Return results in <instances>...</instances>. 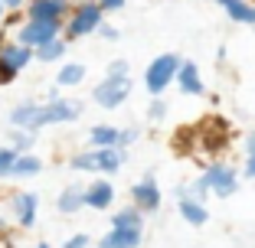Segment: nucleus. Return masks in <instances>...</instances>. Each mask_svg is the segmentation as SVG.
<instances>
[{
    "mask_svg": "<svg viewBox=\"0 0 255 248\" xmlns=\"http://www.w3.org/2000/svg\"><path fill=\"white\" fill-rule=\"evenodd\" d=\"M82 114V101L72 98H49V105H36V101H20L10 111V124L13 128H26V131H39L49 124H66Z\"/></svg>",
    "mask_w": 255,
    "mask_h": 248,
    "instance_id": "obj_1",
    "label": "nucleus"
},
{
    "mask_svg": "<svg viewBox=\"0 0 255 248\" xmlns=\"http://www.w3.org/2000/svg\"><path fill=\"white\" fill-rule=\"evenodd\" d=\"M121 164H125V147H92L69 160V166L79 173H118Z\"/></svg>",
    "mask_w": 255,
    "mask_h": 248,
    "instance_id": "obj_2",
    "label": "nucleus"
},
{
    "mask_svg": "<svg viewBox=\"0 0 255 248\" xmlns=\"http://www.w3.org/2000/svg\"><path fill=\"white\" fill-rule=\"evenodd\" d=\"M187 193L196 196V199H203L206 193H216L219 199H226V196L236 193V170L229 164H210V166H206V173H203Z\"/></svg>",
    "mask_w": 255,
    "mask_h": 248,
    "instance_id": "obj_3",
    "label": "nucleus"
},
{
    "mask_svg": "<svg viewBox=\"0 0 255 248\" xmlns=\"http://www.w3.org/2000/svg\"><path fill=\"white\" fill-rule=\"evenodd\" d=\"M131 88H134V85H131V76H105L95 88H92V98H95V105L115 111L118 105H125V101H128Z\"/></svg>",
    "mask_w": 255,
    "mask_h": 248,
    "instance_id": "obj_4",
    "label": "nucleus"
},
{
    "mask_svg": "<svg viewBox=\"0 0 255 248\" xmlns=\"http://www.w3.org/2000/svg\"><path fill=\"white\" fill-rule=\"evenodd\" d=\"M102 16L105 10L98 7L95 0H85V3H75V10L69 13V23H66V33L69 39H79V36H89L102 26Z\"/></svg>",
    "mask_w": 255,
    "mask_h": 248,
    "instance_id": "obj_5",
    "label": "nucleus"
},
{
    "mask_svg": "<svg viewBox=\"0 0 255 248\" xmlns=\"http://www.w3.org/2000/svg\"><path fill=\"white\" fill-rule=\"evenodd\" d=\"M33 62V49L23 43H0V85L13 82Z\"/></svg>",
    "mask_w": 255,
    "mask_h": 248,
    "instance_id": "obj_6",
    "label": "nucleus"
},
{
    "mask_svg": "<svg viewBox=\"0 0 255 248\" xmlns=\"http://www.w3.org/2000/svg\"><path fill=\"white\" fill-rule=\"evenodd\" d=\"M177 66H180V56H177V53H164V56H157V59L150 62L147 72H144V85H147L150 95H160V91L173 82Z\"/></svg>",
    "mask_w": 255,
    "mask_h": 248,
    "instance_id": "obj_7",
    "label": "nucleus"
},
{
    "mask_svg": "<svg viewBox=\"0 0 255 248\" xmlns=\"http://www.w3.org/2000/svg\"><path fill=\"white\" fill-rule=\"evenodd\" d=\"M59 30H62L59 20H26V23H20V30H16V43L36 49L39 43L59 36Z\"/></svg>",
    "mask_w": 255,
    "mask_h": 248,
    "instance_id": "obj_8",
    "label": "nucleus"
},
{
    "mask_svg": "<svg viewBox=\"0 0 255 248\" xmlns=\"http://www.w3.org/2000/svg\"><path fill=\"white\" fill-rule=\"evenodd\" d=\"M36 212H39V196L36 193L20 189V193L10 196V216H13V222L20 229H33L36 226Z\"/></svg>",
    "mask_w": 255,
    "mask_h": 248,
    "instance_id": "obj_9",
    "label": "nucleus"
},
{
    "mask_svg": "<svg viewBox=\"0 0 255 248\" xmlns=\"http://www.w3.org/2000/svg\"><path fill=\"white\" fill-rule=\"evenodd\" d=\"M131 199H134V206L141 212H154V209H160V203H164V196H160V186H157V180L154 176H144L141 183H134L131 186Z\"/></svg>",
    "mask_w": 255,
    "mask_h": 248,
    "instance_id": "obj_10",
    "label": "nucleus"
},
{
    "mask_svg": "<svg viewBox=\"0 0 255 248\" xmlns=\"http://www.w3.org/2000/svg\"><path fill=\"white\" fill-rule=\"evenodd\" d=\"M26 7V20H66L69 13V0H30Z\"/></svg>",
    "mask_w": 255,
    "mask_h": 248,
    "instance_id": "obj_11",
    "label": "nucleus"
},
{
    "mask_svg": "<svg viewBox=\"0 0 255 248\" xmlns=\"http://www.w3.org/2000/svg\"><path fill=\"white\" fill-rule=\"evenodd\" d=\"M82 196L89 209H108L115 203V186L108 180H92L89 186H82Z\"/></svg>",
    "mask_w": 255,
    "mask_h": 248,
    "instance_id": "obj_12",
    "label": "nucleus"
},
{
    "mask_svg": "<svg viewBox=\"0 0 255 248\" xmlns=\"http://www.w3.org/2000/svg\"><path fill=\"white\" fill-rule=\"evenodd\" d=\"M144 229H118L112 226L105 239H98V248H141Z\"/></svg>",
    "mask_w": 255,
    "mask_h": 248,
    "instance_id": "obj_13",
    "label": "nucleus"
},
{
    "mask_svg": "<svg viewBox=\"0 0 255 248\" xmlns=\"http://www.w3.org/2000/svg\"><path fill=\"white\" fill-rule=\"evenodd\" d=\"M177 199H180V216L187 219L190 226H206V219H210V212H206L203 199L190 196L187 189H177Z\"/></svg>",
    "mask_w": 255,
    "mask_h": 248,
    "instance_id": "obj_14",
    "label": "nucleus"
},
{
    "mask_svg": "<svg viewBox=\"0 0 255 248\" xmlns=\"http://www.w3.org/2000/svg\"><path fill=\"white\" fill-rule=\"evenodd\" d=\"M173 82L180 85L183 95H203V82H200V69H196V62L180 59V66H177V76H173Z\"/></svg>",
    "mask_w": 255,
    "mask_h": 248,
    "instance_id": "obj_15",
    "label": "nucleus"
},
{
    "mask_svg": "<svg viewBox=\"0 0 255 248\" xmlns=\"http://www.w3.org/2000/svg\"><path fill=\"white\" fill-rule=\"evenodd\" d=\"M43 170V160L36 157V154H16L13 160V170H10V176H16V180H30V176H36V173Z\"/></svg>",
    "mask_w": 255,
    "mask_h": 248,
    "instance_id": "obj_16",
    "label": "nucleus"
},
{
    "mask_svg": "<svg viewBox=\"0 0 255 248\" xmlns=\"http://www.w3.org/2000/svg\"><path fill=\"white\" fill-rule=\"evenodd\" d=\"M85 206V196H82V186H66L59 193V199H56V209L62 212V216H75V212Z\"/></svg>",
    "mask_w": 255,
    "mask_h": 248,
    "instance_id": "obj_17",
    "label": "nucleus"
},
{
    "mask_svg": "<svg viewBox=\"0 0 255 248\" xmlns=\"http://www.w3.org/2000/svg\"><path fill=\"white\" fill-rule=\"evenodd\" d=\"M66 56V39L62 36H53V39H46V43H39L36 49H33V59L39 62H56Z\"/></svg>",
    "mask_w": 255,
    "mask_h": 248,
    "instance_id": "obj_18",
    "label": "nucleus"
},
{
    "mask_svg": "<svg viewBox=\"0 0 255 248\" xmlns=\"http://www.w3.org/2000/svg\"><path fill=\"white\" fill-rule=\"evenodd\" d=\"M118 141H121V131L112 128V124H95V128L89 131L92 147H118Z\"/></svg>",
    "mask_w": 255,
    "mask_h": 248,
    "instance_id": "obj_19",
    "label": "nucleus"
},
{
    "mask_svg": "<svg viewBox=\"0 0 255 248\" xmlns=\"http://www.w3.org/2000/svg\"><path fill=\"white\" fill-rule=\"evenodd\" d=\"M216 3L233 16L236 23H255V7L246 3V0H216Z\"/></svg>",
    "mask_w": 255,
    "mask_h": 248,
    "instance_id": "obj_20",
    "label": "nucleus"
},
{
    "mask_svg": "<svg viewBox=\"0 0 255 248\" xmlns=\"http://www.w3.org/2000/svg\"><path fill=\"white\" fill-rule=\"evenodd\" d=\"M85 82V66L82 62H66V66L59 69V76H56V85L59 88H72V85Z\"/></svg>",
    "mask_w": 255,
    "mask_h": 248,
    "instance_id": "obj_21",
    "label": "nucleus"
},
{
    "mask_svg": "<svg viewBox=\"0 0 255 248\" xmlns=\"http://www.w3.org/2000/svg\"><path fill=\"white\" fill-rule=\"evenodd\" d=\"M112 226H118V229H144V212L137 209V206H128V209H121V212L112 216Z\"/></svg>",
    "mask_w": 255,
    "mask_h": 248,
    "instance_id": "obj_22",
    "label": "nucleus"
},
{
    "mask_svg": "<svg viewBox=\"0 0 255 248\" xmlns=\"http://www.w3.org/2000/svg\"><path fill=\"white\" fill-rule=\"evenodd\" d=\"M33 141H36V134H33V131H26V128H16L13 134H10V147H13L16 154H26L33 147Z\"/></svg>",
    "mask_w": 255,
    "mask_h": 248,
    "instance_id": "obj_23",
    "label": "nucleus"
},
{
    "mask_svg": "<svg viewBox=\"0 0 255 248\" xmlns=\"http://www.w3.org/2000/svg\"><path fill=\"white\" fill-rule=\"evenodd\" d=\"M13 160H16V151L13 147H0V180H10V170H13Z\"/></svg>",
    "mask_w": 255,
    "mask_h": 248,
    "instance_id": "obj_24",
    "label": "nucleus"
},
{
    "mask_svg": "<svg viewBox=\"0 0 255 248\" xmlns=\"http://www.w3.org/2000/svg\"><path fill=\"white\" fill-rule=\"evenodd\" d=\"M89 245H92V239L85 232H79V235H72V239H69L62 248H89Z\"/></svg>",
    "mask_w": 255,
    "mask_h": 248,
    "instance_id": "obj_25",
    "label": "nucleus"
},
{
    "mask_svg": "<svg viewBox=\"0 0 255 248\" xmlns=\"http://www.w3.org/2000/svg\"><path fill=\"white\" fill-rule=\"evenodd\" d=\"M150 121H164V114H167V105H164V101H160V98H157V101H154V105H150Z\"/></svg>",
    "mask_w": 255,
    "mask_h": 248,
    "instance_id": "obj_26",
    "label": "nucleus"
},
{
    "mask_svg": "<svg viewBox=\"0 0 255 248\" xmlns=\"http://www.w3.org/2000/svg\"><path fill=\"white\" fill-rule=\"evenodd\" d=\"M108 76H128V62H125V59L108 62Z\"/></svg>",
    "mask_w": 255,
    "mask_h": 248,
    "instance_id": "obj_27",
    "label": "nucleus"
},
{
    "mask_svg": "<svg viewBox=\"0 0 255 248\" xmlns=\"http://www.w3.org/2000/svg\"><path fill=\"white\" fill-rule=\"evenodd\" d=\"M134 141H137V131H134V128H125V131H121L118 147H128V144H134Z\"/></svg>",
    "mask_w": 255,
    "mask_h": 248,
    "instance_id": "obj_28",
    "label": "nucleus"
},
{
    "mask_svg": "<svg viewBox=\"0 0 255 248\" xmlns=\"http://www.w3.org/2000/svg\"><path fill=\"white\" fill-rule=\"evenodd\" d=\"M95 3L102 10H121V7H125V0H95Z\"/></svg>",
    "mask_w": 255,
    "mask_h": 248,
    "instance_id": "obj_29",
    "label": "nucleus"
},
{
    "mask_svg": "<svg viewBox=\"0 0 255 248\" xmlns=\"http://www.w3.org/2000/svg\"><path fill=\"white\" fill-rule=\"evenodd\" d=\"M95 33H102L105 39H118V30H115V26H108V23H102V26H98Z\"/></svg>",
    "mask_w": 255,
    "mask_h": 248,
    "instance_id": "obj_30",
    "label": "nucleus"
},
{
    "mask_svg": "<svg viewBox=\"0 0 255 248\" xmlns=\"http://www.w3.org/2000/svg\"><path fill=\"white\" fill-rule=\"evenodd\" d=\"M0 3H3V10H23L26 0H0Z\"/></svg>",
    "mask_w": 255,
    "mask_h": 248,
    "instance_id": "obj_31",
    "label": "nucleus"
},
{
    "mask_svg": "<svg viewBox=\"0 0 255 248\" xmlns=\"http://www.w3.org/2000/svg\"><path fill=\"white\" fill-rule=\"evenodd\" d=\"M246 151H249V157H255V131L249 134V141H246Z\"/></svg>",
    "mask_w": 255,
    "mask_h": 248,
    "instance_id": "obj_32",
    "label": "nucleus"
},
{
    "mask_svg": "<svg viewBox=\"0 0 255 248\" xmlns=\"http://www.w3.org/2000/svg\"><path fill=\"white\" fill-rule=\"evenodd\" d=\"M246 176H249V180L255 176V157H249V160H246Z\"/></svg>",
    "mask_w": 255,
    "mask_h": 248,
    "instance_id": "obj_33",
    "label": "nucleus"
},
{
    "mask_svg": "<svg viewBox=\"0 0 255 248\" xmlns=\"http://www.w3.org/2000/svg\"><path fill=\"white\" fill-rule=\"evenodd\" d=\"M3 16H7V10H3V3H0V23H3Z\"/></svg>",
    "mask_w": 255,
    "mask_h": 248,
    "instance_id": "obj_34",
    "label": "nucleus"
},
{
    "mask_svg": "<svg viewBox=\"0 0 255 248\" xmlns=\"http://www.w3.org/2000/svg\"><path fill=\"white\" fill-rule=\"evenodd\" d=\"M33 248H49V245H46V242H39V245H33Z\"/></svg>",
    "mask_w": 255,
    "mask_h": 248,
    "instance_id": "obj_35",
    "label": "nucleus"
}]
</instances>
